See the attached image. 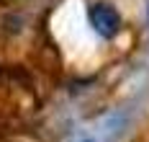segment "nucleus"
Returning <instances> with one entry per match:
<instances>
[{"label":"nucleus","instance_id":"obj_1","mask_svg":"<svg viewBox=\"0 0 149 142\" xmlns=\"http://www.w3.org/2000/svg\"><path fill=\"white\" fill-rule=\"evenodd\" d=\"M88 18L95 34H100L103 39H113L121 31V16L111 3H93L88 11Z\"/></svg>","mask_w":149,"mask_h":142},{"label":"nucleus","instance_id":"obj_2","mask_svg":"<svg viewBox=\"0 0 149 142\" xmlns=\"http://www.w3.org/2000/svg\"><path fill=\"white\" fill-rule=\"evenodd\" d=\"M147 18H149V0H147Z\"/></svg>","mask_w":149,"mask_h":142},{"label":"nucleus","instance_id":"obj_3","mask_svg":"<svg viewBox=\"0 0 149 142\" xmlns=\"http://www.w3.org/2000/svg\"><path fill=\"white\" fill-rule=\"evenodd\" d=\"M85 142H93V140H85Z\"/></svg>","mask_w":149,"mask_h":142}]
</instances>
